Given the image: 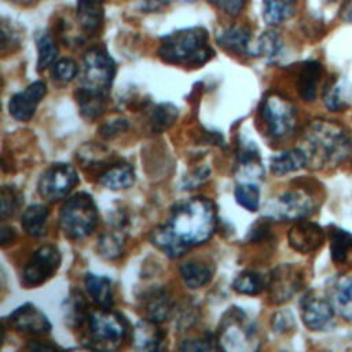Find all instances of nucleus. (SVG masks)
I'll return each mask as SVG.
<instances>
[{"mask_svg": "<svg viewBox=\"0 0 352 352\" xmlns=\"http://www.w3.org/2000/svg\"><path fill=\"white\" fill-rule=\"evenodd\" d=\"M351 147L349 132L336 121L315 120L302 135L301 148L307 155V166L315 169L338 165L348 157Z\"/></svg>", "mask_w": 352, "mask_h": 352, "instance_id": "obj_1", "label": "nucleus"}, {"mask_svg": "<svg viewBox=\"0 0 352 352\" xmlns=\"http://www.w3.org/2000/svg\"><path fill=\"white\" fill-rule=\"evenodd\" d=\"M166 224L187 249L202 245L216 231V206L205 197L188 198L173 206Z\"/></svg>", "mask_w": 352, "mask_h": 352, "instance_id": "obj_2", "label": "nucleus"}, {"mask_svg": "<svg viewBox=\"0 0 352 352\" xmlns=\"http://www.w3.org/2000/svg\"><path fill=\"white\" fill-rule=\"evenodd\" d=\"M158 56L170 65L201 66L213 56L208 32L201 26L186 28L161 38Z\"/></svg>", "mask_w": 352, "mask_h": 352, "instance_id": "obj_3", "label": "nucleus"}, {"mask_svg": "<svg viewBox=\"0 0 352 352\" xmlns=\"http://www.w3.org/2000/svg\"><path fill=\"white\" fill-rule=\"evenodd\" d=\"M216 342L219 349L228 352H252L260 346L257 324L239 307H230L217 329Z\"/></svg>", "mask_w": 352, "mask_h": 352, "instance_id": "obj_4", "label": "nucleus"}, {"mask_svg": "<svg viewBox=\"0 0 352 352\" xmlns=\"http://www.w3.org/2000/svg\"><path fill=\"white\" fill-rule=\"evenodd\" d=\"M116 76V63L103 48H91L82 59L80 88L76 95L109 100V92Z\"/></svg>", "mask_w": 352, "mask_h": 352, "instance_id": "obj_5", "label": "nucleus"}, {"mask_svg": "<svg viewBox=\"0 0 352 352\" xmlns=\"http://www.w3.org/2000/svg\"><path fill=\"white\" fill-rule=\"evenodd\" d=\"M99 213L91 194L80 191L73 194L62 206L59 226L69 239H81L96 228Z\"/></svg>", "mask_w": 352, "mask_h": 352, "instance_id": "obj_6", "label": "nucleus"}, {"mask_svg": "<svg viewBox=\"0 0 352 352\" xmlns=\"http://www.w3.org/2000/svg\"><path fill=\"white\" fill-rule=\"evenodd\" d=\"M126 322L110 308L92 311L88 319L87 346L95 349H116L126 336Z\"/></svg>", "mask_w": 352, "mask_h": 352, "instance_id": "obj_7", "label": "nucleus"}, {"mask_svg": "<svg viewBox=\"0 0 352 352\" xmlns=\"http://www.w3.org/2000/svg\"><path fill=\"white\" fill-rule=\"evenodd\" d=\"M260 116L268 133L275 139L289 138L297 125V110L294 104L279 94H270L263 99Z\"/></svg>", "mask_w": 352, "mask_h": 352, "instance_id": "obj_8", "label": "nucleus"}, {"mask_svg": "<svg viewBox=\"0 0 352 352\" xmlns=\"http://www.w3.org/2000/svg\"><path fill=\"white\" fill-rule=\"evenodd\" d=\"M62 254L55 245H43L26 261L21 282L25 287H37L51 279L59 270Z\"/></svg>", "mask_w": 352, "mask_h": 352, "instance_id": "obj_9", "label": "nucleus"}, {"mask_svg": "<svg viewBox=\"0 0 352 352\" xmlns=\"http://www.w3.org/2000/svg\"><path fill=\"white\" fill-rule=\"evenodd\" d=\"M315 197L305 188H293L280 194L268 205L267 216L278 220H301L315 212Z\"/></svg>", "mask_w": 352, "mask_h": 352, "instance_id": "obj_10", "label": "nucleus"}, {"mask_svg": "<svg viewBox=\"0 0 352 352\" xmlns=\"http://www.w3.org/2000/svg\"><path fill=\"white\" fill-rule=\"evenodd\" d=\"M77 183L78 175L74 166L65 162H56L41 173L37 190L43 198L55 202L67 197Z\"/></svg>", "mask_w": 352, "mask_h": 352, "instance_id": "obj_11", "label": "nucleus"}, {"mask_svg": "<svg viewBox=\"0 0 352 352\" xmlns=\"http://www.w3.org/2000/svg\"><path fill=\"white\" fill-rule=\"evenodd\" d=\"M304 276L294 264H280L268 276V296L271 302L283 304L292 300L302 287Z\"/></svg>", "mask_w": 352, "mask_h": 352, "instance_id": "obj_12", "label": "nucleus"}, {"mask_svg": "<svg viewBox=\"0 0 352 352\" xmlns=\"http://www.w3.org/2000/svg\"><path fill=\"white\" fill-rule=\"evenodd\" d=\"M7 320L10 327L15 331L30 336H47L52 329L47 315L30 302H26L12 311Z\"/></svg>", "mask_w": 352, "mask_h": 352, "instance_id": "obj_13", "label": "nucleus"}, {"mask_svg": "<svg viewBox=\"0 0 352 352\" xmlns=\"http://www.w3.org/2000/svg\"><path fill=\"white\" fill-rule=\"evenodd\" d=\"M334 314L330 300L318 293L311 292L301 300V319L312 331L326 330L333 323Z\"/></svg>", "mask_w": 352, "mask_h": 352, "instance_id": "obj_14", "label": "nucleus"}, {"mask_svg": "<svg viewBox=\"0 0 352 352\" xmlns=\"http://www.w3.org/2000/svg\"><path fill=\"white\" fill-rule=\"evenodd\" d=\"M47 94V85L43 81H34L29 84L25 89L16 92L11 96L8 102L10 114L18 121H29L43 98Z\"/></svg>", "mask_w": 352, "mask_h": 352, "instance_id": "obj_15", "label": "nucleus"}, {"mask_svg": "<svg viewBox=\"0 0 352 352\" xmlns=\"http://www.w3.org/2000/svg\"><path fill=\"white\" fill-rule=\"evenodd\" d=\"M324 238L326 234L323 228L319 224L305 219L297 220V223L289 230L287 234L290 248L304 254L318 250L323 245Z\"/></svg>", "mask_w": 352, "mask_h": 352, "instance_id": "obj_16", "label": "nucleus"}, {"mask_svg": "<svg viewBox=\"0 0 352 352\" xmlns=\"http://www.w3.org/2000/svg\"><path fill=\"white\" fill-rule=\"evenodd\" d=\"M235 172L245 180H257L264 176V166L254 142L242 140L236 150Z\"/></svg>", "mask_w": 352, "mask_h": 352, "instance_id": "obj_17", "label": "nucleus"}, {"mask_svg": "<svg viewBox=\"0 0 352 352\" xmlns=\"http://www.w3.org/2000/svg\"><path fill=\"white\" fill-rule=\"evenodd\" d=\"M165 331L158 322L140 319L132 330V346L136 351H160L165 348Z\"/></svg>", "mask_w": 352, "mask_h": 352, "instance_id": "obj_18", "label": "nucleus"}, {"mask_svg": "<svg viewBox=\"0 0 352 352\" xmlns=\"http://www.w3.org/2000/svg\"><path fill=\"white\" fill-rule=\"evenodd\" d=\"M142 307L147 319L161 323L170 316L173 311V300L165 287L155 286L143 293Z\"/></svg>", "mask_w": 352, "mask_h": 352, "instance_id": "obj_19", "label": "nucleus"}, {"mask_svg": "<svg viewBox=\"0 0 352 352\" xmlns=\"http://www.w3.org/2000/svg\"><path fill=\"white\" fill-rule=\"evenodd\" d=\"M216 41L221 48L235 55L252 54V50H250L252 34L246 26L230 25V26L221 28L216 33Z\"/></svg>", "mask_w": 352, "mask_h": 352, "instance_id": "obj_20", "label": "nucleus"}, {"mask_svg": "<svg viewBox=\"0 0 352 352\" xmlns=\"http://www.w3.org/2000/svg\"><path fill=\"white\" fill-rule=\"evenodd\" d=\"M329 300L341 318L352 320V276L336 278L329 287Z\"/></svg>", "mask_w": 352, "mask_h": 352, "instance_id": "obj_21", "label": "nucleus"}, {"mask_svg": "<svg viewBox=\"0 0 352 352\" xmlns=\"http://www.w3.org/2000/svg\"><path fill=\"white\" fill-rule=\"evenodd\" d=\"M179 271L188 289H199L212 279L214 267L209 261L201 258H188L180 264Z\"/></svg>", "mask_w": 352, "mask_h": 352, "instance_id": "obj_22", "label": "nucleus"}, {"mask_svg": "<svg viewBox=\"0 0 352 352\" xmlns=\"http://www.w3.org/2000/svg\"><path fill=\"white\" fill-rule=\"evenodd\" d=\"M99 183L109 190H125L135 183V169L128 162H113L99 175Z\"/></svg>", "mask_w": 352, "mask_h": 352, "instance_id": "obj_23", "label": "nucleus"}, {"mask_svg": "<svg viewBox=\"0 0 352 352\" xmlns=\"http://www.w3.org/2000/svg\"><path fill=\"white\" fill-rule=\"evenodd\" d=\"M84 286L88 296L94 300L96 305H99L100 308L113 307V286L111 280L107 276L88 272L84 276Z\"/></svg>", "mask_w": 352, "mask_h": 352, "instance_id": "obj_24", "label": "nucleus"}, {"mask_svg": "<svg viewBox=\"0 0 352 352\" xmlns=\"http://www.w3.org/2000/svg\"><path fill=\"white\" fill-rule=\"evenodd\" d=\"M322 76V65L316 60L305 62L297 76V88L301 99L312 102L316 98L318 84Z\"/></svg>", "mask_w": 352, "mask_h": 352, "instance_id": "obj_25", "label": "nucleus"}, {"mask_svg": "<svg viewBox=\"0 0 352 352\" xmlns=\"http://www.w3.org/2000/svg\"><path fill=\"white\" fill-rule=\"evenodd\" d=\"M150 242L170 258L182 257L188 249L175 236L169 226L161 224L150 232Z\"/></svg>", "mask_w": 352, "mask_h": 352, "instance_id": "obj_26", "label": "nucleus"}, {"mask_svg": "<svg viewBox=\"0 0 352 352\" xmlns=\"http://www.w3.org/2000/svg\"><path fill=\"white\" fill-rule=\"evenodd\" d=\"M65 311V323L70 329H80L85 323H88L89 319V309L88 302L84 297V294L80 290H73L69 297L66 298V307Z\"/></svg>", "mask_w": 352, "mask_h": 352, "instance_id": "obj_27", "label": "nucleus"}, {"mask_svg": "<svg viewBox=\"0 0 352 352\" xmlns=\"http://www.w3.org/2000/svg\"><path fill=\"white\" fill-rule=\"evenodd\" d=\"M352 85L345 78H334L323 92V103L331 111H341L351 104Z\"/></svg>", "mask_w": 352, "mask_h": 352, "instance_id": "obj_28", "label": "nucleus"}, {"mask_svg": "<svg viewBox=\"0 0 352 352\" xmlns=\"http://www.w3.org/2000/svg\"><path fill=\"white\" fill-rule=\"evenodd\" d=\"M77 19L87 33H96L103 21V0H78Z\"/></svg>", "mask_w": 352, "mask_h": 352, "instance_id": "obj_29", "label": "nucleus"}, {"mask_svg": "<svg viewBox=\"0 0 352 352\" xmlns=\"http://www.w3.org/2000/svg\"><path fill=\"white\" fill-rule=\"evenodd\" d=\"M48 216H50V210L47 206L41 204L29 205L22 213L21 226L28 235L33 238L43 236L47 230Z\"/></svg>", "mask_w": 352, "mask_h": 352, "instance_id": "obj_30", "label": "nucleus"}, {"mask_svg": "<svg viewBox=\"0 0 352 352\" xmlns=\"http://www.w3.org/2000/svg\"><path fill=\"white\" fill-rule=\"evenodd\" d=\"M304 166H307V155L301 147L290 148L274 155L270 162L271 172L278 176L300 170Z\"/></svg>", "mask_w": 352, "mask_h": 352, "instance_id": "obj_31", "label": "nucleus"}, {"mask_svg": "<svg viewBox=\"0 0 352 352\" xmlns=\"http://www.w3.org/2000/svg\"><path fill=\"white\" fill-rule=\"evenodd\" d=\"M125 246V227L114 226V230L103 232L98 239V252L106 260L118 258Z\"/></svg>", "mask_w": 352, "mask_h": 352, "instance_id": "obj_32", "label": "nucleus"}, {"mask_svg": "<svg viewBox=\"0 0 352 352\" xmlns=\"http://www.w3.org/2000/svg\"><path fill=\"white\" fill-rule=\"evenodd\" d=\"M297 0H263V19L268 25H279L296 12Z\"/></svg>", "mask_w": 352, "mask_h": 352, "instance_id": "obj_33", "label": "nucleus"}, {"mask_svg": "<svg viewBox=\"0 0 352 352\" xmlns=\"http://www.w3.org/2000/svg\"><path fill=\"white\" fill-rule=\"evenodd\" d=\"M330 253L334 263H345L352 253V234L338 227H331L329 231Z\"/></svg>", "mask_w": 352, "mask_h": 352, "instance_id": "obj_34", "label": "nucleus"}, {"mask_svg": "<svg viewBox=\"0 0 352 352\" xmlns=\"http://www.w3.org/2000/svg\"><path fill=\"white\" fill-rule=\"evenodd\" d=\"M268 283V278L263 276L260 272L248 270L241 272L232 282V289L245 296H257L260 294Z\"/></svg>", "mask_w": 352, "mask_h": 352, "instance_id": "obj_35", "label": "nucleus"}, {"mask_svg": "<svg viewBox=\"0 0 352 352\" xmlns=\"http://www.w3.org/2000/svg\"><path fill=\"white\" fill-rule=\"evenodd\" d=\"M177 118V107L172 103L155 104L148 114V125L151 132L161 133L166 131Z\"/></svg>", "mask_w": 352, "mask_h": 352, "instance_id": "obj_36", "label": "nucleus"}, {"mask_svg": "<svg viewBox=\"0 0 352 352\" xmlns=\"http://www.w3.org/2000/svg\"><path fill=\"white\" fill-rule=\"evenodd\" d=\"M37 44V70L43 72L51 65H54L58 55V45L54 36L50 32H41L36 37Z\"/></svg>", "mask_w": 352, "mask_h": 352, "instance_id": "obj_37", "label": "nucleus"}, {"mask_svg": "<svg viewBox=\"0 0 352 352\" xmlns=\"http://www.w3.org/2000/svg\"><path fill=\"white\" fill-rule=\"evenodd\" d=\"M234 197L238 205L249 212H256L260 205V188L252 182L241 183L234 190Z\"/></svg>", "mask_w": 352, "mask_h": 352, "instance_id": "obj_38", "label": "nucleus"}, {"mask_svg": "<svg viewBox=\"0 0 352 352\" xmlns=\"http://www.w3.org/2000/svg\"><path fill=\"white\" fill-rule=\"evenodd\" d=\"M282 50V40L276 32H265L260 36L256 44L254 54L265 58L267 60L275 59Z\"/></svg>", "mask_w": 352, "mask_h": 352, "instance_id": "obj_39", "label": "nucleus"}, {"mask_svg": "<svg viewBox=\"0 0 352 352\" xmlns=\"http://www.w3.org/2000/svg\"><path fill=\"white\" fill-rule=\"evenodd\" d=\"M21 204V194L12 186H3L1 187V219L6 220L7 217L12 216Z\"/></svg>", "mask_w": 352, "mask_h": 352, "instance_id": "obj_40", "label": "nucleus"}, {"mask_svg": "<svg viewBox=\"0 0 352 352\" xmlns=\"http://www.w3.org/2000/svg\"><path fill=\"white\" fill-rule=\"evenodd\" d=\"M77 73H78L77 63L70 58H60L52 66L54 78H56L62 82L72 81L77 76Z\"/></svg>", "mask_w": 352, "mask_h": 352, "instance_id": "obj_41", "label": "nucleus"}, {"mask_svg": "<svg viewBox=\"0 0 352 352\" xmlns=\"http://www.w3.org/2000/svg\"><path fill=\"white\" fill-rule=\"evenodd\" d=\"M180 349L183 351H209V349H219L216 338L210 333H204L199 337L194 338H187L183 340L182 344L179 345Z\"/></svg>", "mask_w": 352, "mask_h": 352, "instance_id": "obj_42", "label": "nucleus"}, {"mask_svg": "<svg viewBox=\"0 0 352 352\" xmlns=\"http://www.w3.org/2000/svg\"><path fill=\"white\" fill-rule=\"evenodd\" d=\"M128 128H129V124L125 118H113L100 126L99 133L103 139H113L120 133L125 132Z\"/></svg>", "mask_w": 352, "mask_h": 352, "instance_id": "obj_43", "label": "nucleus"}, {"mask_svg": "<svg viewBox=\"0 0 352 352\" xmlns=\"http://www.w3.org/2000/svg\"><path fill=\"white\" fill-rule=\"evenodd\" d=\"M272 329L275 333L285 334L289 333L294 327V318L290 311H278L272 316Z\"/></svg>", "mask_w": 352, "mask_h": 352, "instance_id": "obj_44", "label": "nucleus"}, {"mask_svg": "<svg viewBox=\"0 0 352 352\" xmlns=\"http://www.w3.org/2000/svg\"><path fill=\"white\" fill-rule=\"evenodd\" d=\"M246 1L248 0H208V3H210L213 7L231 16L241 14L246 6Z\"/></svg>", "mask_w": 352, "mask_h": 352, "instance_id": "obj_45", "label": "nucleus"}, {"mask_svg": "<svg viewBox=\"0 0 352 352\" xmlns=\"http://www.w3.org/2000/svg\"><path fill=\"white\" fill-rule=\"evenodd\" d=\"M209 173H210V168H208V166H202L199 169H195V170H192L191 175H188L184 179V184L188 186L187 188H194L198 184H201L204 180H206Z\"/></svg>", "mask_w": 352, "mask_h": 352, "instance_id": "obj_46", "label": "nucleus"}, {"mask_svg": "<svg viewBox=\"0 0 352 352\" xmlns=\"http://www.w3.org/2000/svg\"><path fill=\"white\" fill-rule=\"evenodd\" d=\"M270 232V226H268V223H267V220H261L260 219V221H257L254 226H253V228L250 230V232H249V235H248V239L249 241H260V239H263V238H265V235Z\"/></svg>", "mask_w": 352, "mask_h": 352, "instance_id": "obj_47", "label": "nucleus"}, {"mask_svg": "<svg viewBox=\"0 0 352 352\" xmlns=\"http://www.w3.org/2000/svg\"><path fill=\"white\" fill-rule=\"evenodd\" d=\"M341 19L348 22V23H352V0H346L344 3V6L341 7Z\"/></svg>", "mask_w": 352, "mask_h": 352, "instance_id": "obj_48", "label": "nucleus"}, {"mask_svg": "<svg viewBox=\"0 0 352 352\" xmlns=\"http://www.w3.org/2000/svg\"><path fill=\"white\" fill-rule=\"evenodd\" d=\"M14 238H15L14 230L8 226H3V228H1V246H6L7 243L12 242Z\"/></svg>", "mask_w": 352, "mask_h": 352, "instance_id": "obj_49", "label": "nucleus"}, {"mask_svg": "<svg viewBox=\"0 0 352 352\" xmlns=\"http://www.w3.org/2000/svg\"><path fill=\"white\" fill-rule=\"evenodd\" d=\"M170 1H175V0H144V7L147 10H158L160 7L162 6H166L169 4Z\"/></svg>", "mask_w": 352, "mask_h": 352, "instance_id": "obj_50", "label": "nucleus"}]
</instances>
